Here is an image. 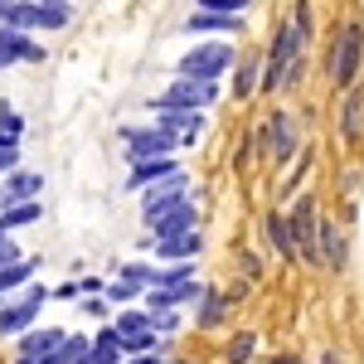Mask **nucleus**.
Returning <instances> with one entry per match:
<instances>
[{
  "mask_svg": "<svg viewBox=\"0 0 364 364\" xmlns=\"http://www.w3.org/2000/svg\"><path fill=\"white\" fill-rule=\"evenodd\" d=\"M364 63V29L360 25H345L336 39V49H331V83L336 87H350L355 83V73H360Z\"/></svg>",
  "mask_w": 364,
  "mask_h": 364,
  "instance_id": "nucleus-1",
  "label": "nucleus"
},
{
  "mask_svg": "<svg viewBox=\"0 0 364 364\" xmlns=\"http://www.w3.org/2000/svg\"><path fill=\"white\" fill-rule=\"evenodd\" d=\"M122 141H127V161L132 166H141V161H161V156H170L175 146H180V136L175 132H166V127H127L122 132Z\"/></svg>",
  "mask_w": 364,
  "mask_h": 364,
  "instance_id": "nucleus-2",
  "label": "nucleus"
},
{
  "mask_svg": "<svg viewBox=\"0 0 364 364\" xmlns=\"http://www.w3.org/2000/svg\"><path fill=\"white\" fill-rule=\"evenodd\" d=\"M228 63H233V49L228 44H199L190 54L180 58V78H199V83H214V78H224Z\"/></svg>",
  "mask_w": 364,
  "mask_h": 364,
  "instance_id": "nucleus-3",
  "label": "nucleus"
},
{
  "mask_svg": "<svg viewBox=\"0 0 364 364\" xmlns=\"http://www.w3.org/2000/svg\"><path fill=\"white\" fill-rule=\"evenodd\" d=\"M291 238H296V257L321 262V219H316V199H296V209L287 214Z\"/></svg>",
  "mask_w": 364,
  "mask_h": 364,
  "instance_id": "nucleus-4",
  "label": "nucleus"
},
{
  "mask_svg": "<svg viewBox=\"0 0 364 364\" xmlns=\"http://www.w3.org/2000/svg\"><path fill=\"white\" fill-rule=\"evenodd\" d=\"M219 97V87L214 83H199V78H175V83L151 102V107H190V112H204L209 102Z\"/></svg>",
  "mask_w": 364,
  "mask_h": 364,
  "instance_id": "nucleus-5",
  "label": "nucleus"
},
{
  "mask_svg": "<svg viewBox=\"0 0 364 364\" xmlns=\"http://www.w3.org/2000/svg\"><path fill=\"white\" fill-rule=\"evenodd\" d=\"M185 170L180 175H170V180H161V185H151V195L141 199V219H146V228L156 224V219H166L170 209H180L185 204Z\"/></svg>",
  "mask_w": 364,
  "mask_h": 364,
  "instance_id": "nucleus-6",
  "label": "nucleus"
},
{
  "mask_svg": "<svg viewBox=\"0 0 364 364\" xmlns=\"http://www.w3.org/2000/svg\"><path fill=\"white\" fill-rule=\"evenodd\" d=\"M262 156L277 161V166L296 156V127H291V117H287V112H272L267 122H262Z\"/></svg>",
  "mask_w": 364,
  "mask_h": 364,
  "instance_id": "nucleus-7",
  "label": "nucleus"
},
{
  "mask_svg": "<svg viewBox=\"0 0 364 364\" xmlns=\"http://www.w3.org/2000/svg\"><path fill=\"white\" fill-rule=\"evenodd\" d=\"M44 301H49L44 287H29L20 301H5V306H0V336H20L25 326H34V316H39Z\"/></svg>",
  "mask_w": 364,
  "mask_h": 364,
  "instance_id": "nucleus-8",
  "label": "nucleus"
},
{
  "mask_svg": "<svg viewBox=\"0 0 364 364\" xmlns=\"http://www.w3.org/2000/svg\"><path fill=\"white\" fill-rule=\"evenodd\" d=\"M63 340H68V336L54 331V326H49V331H25L20 345H15V364H49Z\"/></svg>",
  "mask_w": 364,
  "mask_h": 364,
  "instance_id": "nucleus-9",
  "label": "nucleus"
},
{
  "mask_svg": "<svg viewBox=\"0 0 364 364\" xmlns=\"http://www.w3.org/2000/svg\"><path fill=\"white\" fill-rule=\"evenodd\" d=\"M10 63H44V49L29 39L25 29L0 25V68H10Z\"/></svg>",
  "mask_w": 364,
  "mask_h": 364,
  "instance_id": "nucleus-10",
  "label": "nucleus"
},
{
  "mask_svg": "<svg viewBox=\"0 0 364 364\" xmlns=\"http://www.w3.org/2000/svg\"><path fill=\"white\" fill-rule=\"evenodd\" d=\"M204 291H209V287H199V282H185V287H151V291H146V311H175V306H185V301H204Z\"/></svg>",
  "mask_w": 364,
  "mask_h": 364,
  "instance_id": "nucleus-11",
  "label": "nucleus"
},
{
  "mask_svg": "<svg viewBox=\"0 0 364 364\" xmlns=\"http://www.w3.org/2000/svg\"><path fill=\"white\" fill-rule=\"evenodd\" d=\"M39 190H44V175H34V170H15V175H5L0 209H10V204H29V199H39Z\"/></svg>",
  "mask_w": 364,
  "mask_h": 364,
  "instance_id": "nucleus-12",
  "label": "nucleus"
},
{
  "mask_svg": "<svg viewBox=\"0 0 364 364\" xmlns=\"http://www.w3.org/2000/svg\"><path fill=\"white\" fill-rule=\"evenodd\" d=\"M199 248H204V233L190 228V233L161 238V243H156V257H161V262H190V257H199Z\"/></svg>",
  "mask_w": 364,
  "mask_h": 364,
  "instance_id": "nucleus-13",
  "label": "nucleus"
},
{
  "mask_svg": "<svg viewBox=\"0 0 364 364\" xmlns=\"http://www.w3.org/2000/svg\"><path fill=\"white\" fill-rule=\"evenodd\" d=\"M156 112H161V127L175 132L180 141H199V132H204V117L190 107H156Z\"/></svg>",
  "mask_w": 364,
  "mask_h": 364,
  "instance_id": "nucleus-14",
  "label": "nucleus"
},
{
  "mask_svg": "<svg viewBox=\"0 0 364 364\" xmlns=\"http://www.w3.org/2000/svg\"><path fill=\"white\" fill-rule=\"evenodd\" d=\"M170 175H180L175 156H161V161H141V166H132V180H127V190H146V185H161V180H170Z\"/></svg>",
  "mask_w": 364,
  "mask_h": 364,
  "instance_id": "nucleus-15",
  "label": "nucleus"
},
{
  "mask_svg": "<svg viewBox=\"0 0 364 364\" xmlns=\"http://www.w3.org/2000/svg\"><path fill=\"white\" fill-rule=\"evenodd\" d=\"M190 228H199V214H195V204L185 199L180 209H170L166 219H156V224H151V233H156V243H161V238H175V233H190Z\"/></svg>",
  "mask_w": 364,
  "mask_h": 364,
  "instance_id": "nucleus-16",
  "label": "nucleus"
},
{
  "mask_svg": "<svg viewBox=\"0 0 364 364\" xmlns=\"http://www.w3.org/2000/svg\"><path fill=\"white\" fill-rule=\"evenodd\" d=\"M190 34H238V15H214V10H199L185 20Z\"/></svg>",
  "mask_w": 364,
  "mask_h": 364,
  "instance_id": "nucleus-17",
  "label": "nucleus"
},
{
  "mask_svg": "<svg viewBox=\"0 0 364 364\" xmlns=\"http://www.w3.org/2000/svg\"><path fill=\"white\" fill-rule=\"evenodd\" d=\"M262 228H267V243H272L282 257H296V238H291V224H287V214H277V209H272V214L262 219Z\"/></svg>",
  "mask_w": 364,
  "mask_h": 364,
  "instance_id": "nucleus-18",
  "label": "nucleus"
},
{
  "mask_svg": "<svg viewBox=\"0 0 364 364\" xmlns=\"http://www.w3.org/2000/svg\"><path fill=\"white\" fill-rule=\"evenodd\" d=\"M321 262L326 267H345V233H340L336 224H321Z\"/></svg>",
  "mask_w": 364,
  "mask_h": 364,
  "instance_id": "nucleus-19",
  "label": "nucleus"
},
{
  "mask_svg": "<svg viewBox=\"0 0 364 364\" xmlns=\"http://www.w3.org/2000/svg\"><path fill=\"white\" fill-rule=\"evenodd\" d=\"M44 209H39V199H29V204H10V209H0V233H10V228H25L34 224Z\"/></svg>",
  "mask_w": 364,
  "mask_h": 364,
  "instance_id": "nucleus-20",
  "label": "nucleus"
},
{
  "mask_svg": "<svg viewBox=\"0 0 364 364\" xmlns=\"http://www.w3.org/2000/svg\"><path fill=\"white\" fill-rule=\"evenodd\" d=\"M87 350H92V340H87V336H68V340L54 350V360H49V364H83Z\"/></svg>",
  "mask_w": 364,
  "mask_h": 364,
  "instance_id": "nucleus-21",
  "label": "nucleus"
},
{
  "mask_svg": "<svg viewBox=\"0 0 364 364\" xmlns=\"http://www.w3.org/2000/svg\"><path fill=\"white\" fill-rule=\"evenodd\" d=\"M257 83H262V63H257V58H243V63H238V78H233V92H238V97H252Z\"/></svg>",
  "mask_w": 364,
  "mask_h": 364,
  "instance_id": "nucleus-22",
  "label": "nucleus"
},
{
  "mask_svg": "<svg viewBox=\"0 0 364 364\" xmlns=\"http://www.w3.org/2000/svg\"><path fill=\"white\" fill-rule=\"evenodd\" d=\"M146 331H156L151 326V311H122L117 316V336L127 340V336H146Z\"/></svg>",
  "mask_w": 364,
  "mask_h": 364,
  "instance_id": "nucleus-23",
  "label": "nucleus"
},
{
  "mask_svg": "<svg viewBox=\"0 0 364 364\" xmlns=\"http://www.w3.org/2000/svg\"><path fill=\"white\" fill-rule=\"evenodd\" d=\"M228 316V301L219 291H204V301H199V326H224Z\"/></svg>",
  "mask_w": 364,
  "mask_h": 364,
  "instance_id": "nucleus-24",
  "label": "nucleus"
},
{
  "mask_svg": "<svg viewBox=\"0 0 364 364\" xmlns=\"http://www.w3.org/2000/svg\"><path fill=\"white\" fill-rule=\"evenodd\" d=\"M29 277H34V262H29V257L10 262V267H0V296H5V291H15V287H20V282H29Z\"/></svg>",
  "mask_w": 364,
  "mask_h": 364,
  "instance_id": "nucleus-25",
  "label": "nucleus"
},
{
  "mask_svg": "<svg viewBox=\"0 0 364 364\" xmlns=\"http://www.w3.org/2000/svg\"><path fill=\"white\" fill-rule=\"evenodd\" d=\"M340 132H345V136H360V132H364V92H360V87H355V97L345 102V122H340Z\"/></svg>",
  "mask_w": 364,
  "mask_h": 364,
  "instance_id": "nucleus-26",
  "label": "nucleus"
},
{
  "mask_svg": "<svg viewBox=\"0 0 364 364\" xmlns=\"http://www.w3.org/2000/svg\"><path fill=\"white\" fill-rule=\"evenodd\" d=\"M252 350H257V340H252L248 331H243V336H233V340H228L224 360H228V364H248V360H252Z\"/></svg>",
  "mask_w": 364,
  "mask_h": 364,
  "instance_id": "nucleus-27",
  "label": "nucleus"
},
{
  "mask_svg": "<svg viewBox=\"0 0 364 364\" xmlns=\"http://www.w3.org/2000/svg\"><path fill=\"white\" fill-rule=\"evenodd\" d=\"M156 331H146V336H127L122 340V350H127V355H151V350H156Z\"/></svg>",
  "mask_w": 364,
  "mask_h": 364,
  "instance_id": "nucleus-28",
  "label": "nucleus"
},
{
  "mask_svg": "<svg viewBox=\"0 0 364 364\" xmlns=\"http://www.w3.org/2000/svg\"><path fill=\"white\" fill-rule=\"evenodd\" d=\"M132 296H141V287H136V282H127V277H117L112 287H107V301H117V306L132 301Z\"/></svg>",
  "mask_w": 364,
  "mask_h": 364,
  "instance_id": "nucleus-29",
  "label": "nucleus"
},
{
  "mask_svg": "<svg viewBox=\"0 0 364 364\" xmlns=\"http://www.w3.org/2000/svg\"><path fill=\"white\" fill-rule=\"evenodd\" d=\"M20 112H10V107H0V141H20Z\"/></svg>",
  "mask_w": 364,
  "mask_h": 364,
  "instance_id": "nucleus-30",
  "label": "nucleus"
},
{
  "mask_svg": "<svg viewBox=\"0 0 364 364\" xmlns=\"http://www.w3.org/2000/svg\"><path fill=\"white\" fill-rule=\"evenodd\" d=\"M151 272H156V267H146V262H127V267H122V272H117V277L136 282V287H151Z\"/></svg>",
  "mask_w": 364,
  "mask_h": 364,
  "instance_id": "nucleus-31",
  "label": "nucleus"
},
{
  "mask_svg": "<svg viewBox=\"0 0 364 364\" xmlns=\"http://www.w3.org/2000/svg\"><path fill=\"white\" fill-rule=\"evenodd\" d=\"M291 25L301 39H311V0H296V10H291Z\"/></svg>",
  "mask_w": 364,
  "mask_h": 364,
  "instance_id": "nucleus-32",
  "label": "nucleus"
},
{
  "mask_svg": "<svg viewBox=\"0 0 364 364\" xmlns=\"http://www.w3.org/2000/svg\"><path fill=\"white\" fill-rule=\"evenodd\" d=\"M151 326H156V336H161V331H175V326H180V316H175V311H151Z\"/></svg>",
  "mask_w": 364,
  "mask_h": 364,
  "instance_id": "nucleus-33",
  "label": "nucleus"
},
{
  "mask_svg": "<svg viewBox=\"0 0 364 364\" xmlns=\"http://www.w3.org/2000/svg\"><path fill=\"white\" fill-rule=\"evenodd\" d=\"M199 10H214V15H238V0H199Z\"/></svg>",
  "mask_w": 364,
  "mask_h": 364,
  "instance_id": "nucleus-34",
  "label": "nucleus"
},
{
  "mask_svg": "<svg viewBox=\"0 0 364 364\" xmlns=\"http://www.w3.org/2000/svg\"><path fill=\"white\" fill-rule=\"evenodd\" d=\"M10 262H20V248L5 238V243H0V267H10Z\"/></svg>",
  "mask_w": 364,
  "mask_h": 364,
  "instance_id": "nucleus-35",
  "label": "nucleus"
},
{
  "mask_svg": "<svg viewBox=\"0 0 364 364\" xmlns=\"http://www.w3.org/2000/svg\"><path fill=\"white\" fill-rule=\"evenodd\" d=\"M132 364H161V355H136Z\"/></svg>",
  "mask_w": 364,
  "mask_h": 364,
  "instance_id": "nucleus-36",
  "label": "nucleus"
},
{
  "mask_svg": "<svg viewBox=\"0 0 364 364\" xmlns=\"http://www.w3.org/2000/svg\"><path fill=\"white\" fill-rule=\"evenodd\" d=\"M321 364H340V355H336V350H326V360H321Z\"/></svg>",
  "mask_w": 364,
  "mask_h": 364,
  "instance_id": "nucleus-37",
  "label": "nucleus"
},
{
  "mask_svg": "<svg viewBox=\"0 0 364 364\" xmlns=\"http://www.w3.org/2000/svg\"><path fill=\"white\" fill-rule=\"evenodd\" d=\"M238 5H248V0H238Z\"/></svg>",
  "mask_w": 364,
  "mask_h": 364,
  "instance_id": "nucleus-38",
  "label": "nucleus"
},
{
  "mask_svg": "<svg viewBox=\"0 0 364 364\" xmlns=\"http://www.w3.org/2000/svg\"><path fill=\"white\" fill-rule=\"evenodd\" d=\"M0 243H5V233H0Z\"/></svg>",
  "mask_w": 364,
  "mask_h": 364,
  "instance_id": "nucleus-39",
  "label": "nucleus"
}]
</instances>
